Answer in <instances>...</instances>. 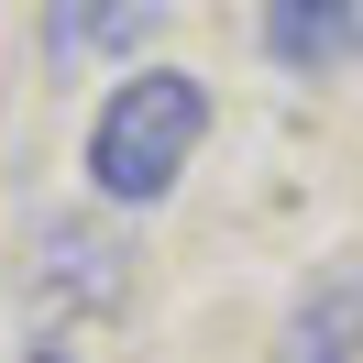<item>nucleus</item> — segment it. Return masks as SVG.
<instances>
[{
	"label": "nucleus",
	"instance_id": "obj_1",
	"mask_svg": "<svg viewBox=\"0 0 363 363\" xmlns=\"http://www.w3.org/2000/svg\"><path fill=\"white\" fill-rule=\"evenodd\" d=\"M199 133H209V89L199 77L187 67H133L99 99V121H89V187L111 209H155L165 187L187 177Z\"/></svg>",
	"mask_w": 363,
	"mask_h": 363
},
{
	"label": "nucleus",
	"instance_id": "obj_5",
	"mask_svg": "<svg viewBox=\"0 0 363 363\" xmlns=\"http://www.w3.org/2000/svg\"><path fill=\"white\" fill-rule=\"evenodd\" d=\"M23 363H67V352H55V341H33V352H23Z\"/></svg>",
	"mask_w": 363,
	"mask_h": 363
},
{
	"label": "nucleus",
	"instance_id": "obj_3",
	"mask_svg": "<svg viewBox=\"0 0 363 363\" xmlns=\"http://www.w3.org/2000/svg\"><path fill=\"white\" fill-rule=\"evenodd\" d=\"M363 45V0H264V55L275 67H341Z\"/></svg>",
	"mask_w": 363,
	"mask_h": 363
},
{
	"label": "nucleus",
	"instance_id": "obj_2",
	"mask_svg": "<svg viewBox=\"0 0 363 363\" xmlns=\"http://www.w3.org/2000/svg\"><path fill=\"white\" fill-rule=\"evenodd\" d=\"M275 363H363V264H319L275 319Z\"/></svg>",
	"mask_w": 363,
	"mask_h": 363
},
{
	"label": "nucleus",
	"instance_id": "obj_4",
	"mask_svg": "<svg viewBox=\"0 0 363 363\" xmlns=\"http://www.w3.org/2000/svg\"><path fill=\"white\" fill-rule=\"evenodd\" d=\"M99 33H111V0H45V55H55V67L89 55Z\"/></svg>",
	"mask_w": 363,
	"mask_h": 363
}]
</instances>
